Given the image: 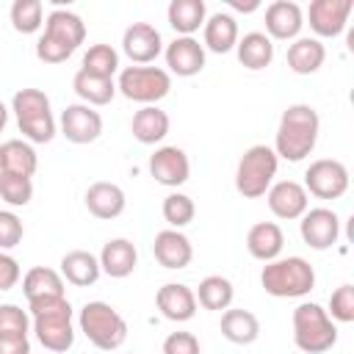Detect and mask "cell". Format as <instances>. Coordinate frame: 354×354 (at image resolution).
I'll list each match as a JSON object with an SVG mask.
<instances>
[{
    "instance_id": "cell-1",
    "label": "cell",
    "mask_w": 354,
    "mask_h": 354,
    "mask_svg": "<svg viewBox=\"0 0 354 354\" xmlns=\"http://www.w3.org/2000/svg\"><path fill=\"white\" fill-rule=\"evenodd\" d=\"M318 133H321V119L313 105H307V102L288 105L279 116V127H277V138H274L277 158L290 160V163L304 160L315 149Z\"/></svg>"
},
{
    "instance_id": "cell-2",
    "label": "cell",
    "mask_w": 354,
    "mask_h": 354,
    "mask_svg": "<svg viewBox=\"0 0 354 354\" xmlns=\"http://www.w3.org/2000/svg\"><path fill=\"white\" fill-rule=\"evenodd\" d=\"M28 310H30V326L36 332V340L47 351L64 354L72 348L75 326H72V304L66 301V296L28 301Z\"/></svg>"
},
{
    "instance_id": "cell-3",
    "label": "cell",
    "mask_w": 354,
    "mask_h": 354,
    "mask_svg": "<svg viewBox=\"0 0 354 354\" xmlns=\"http://www.w3.org/2000/svg\"><path fill=\"white\" fill-rule=\"evenodd\" d=\"M86 39L83 19L69 8H53L44 19V33L36 41V58L44 64H64Z\"/></svg>"
},
{
    "instance_id": "cell-4",
    "label": "cell",
    "mask_w": 354,
    "mask_h": 354,
    "mask_svg": "<svg viewBox=\"0 0 354 354\" xmlns=\"http://www.w3.org/2000/svg\"><path fill=\"white\" fill-rule=\"evenodd\" d=\"M260 285L268 296L277 299H301L315 288V268L293 254V257H277L263 266L260 271Z\"/></svg>"
},
{
    "instance_id": "cell-5",
    "label": "cell",
    "mask_w": 354,
    "mask_h": 354,
    "mask_svg": "<svg viewBox=\"0 0 354 354\" xmlns=\"http://www.w3.org/2000/svg\"><path fill=\"white\" fill-rule=\"evenodd\" d=\"M293 343L304 354H324L337 343V326L315 301H301L293 310Z\"/></svg>"
},
{
    "instance_id": "cell-6",
    "label": "cell",
    "mask_w": 354,
    "mask_h": 354,
    "mask_svg": "<svg viewBox=\"0 0 354 354\" xmlns=\"http://www.w3.org/2000/svg\"><path fill=\"white\" fill-rule=\"evenodd\" d=\"M11 111L17 116L19 133L28 144H47L55 136V119L50 111V97L39 88H19L11 100Z\"/></svg>"
},
{
    "instance_id": "cell-7",
    "label": "cell",
    "mask_w": 354,
    "mask_h": 354,
    "mask_svg": "<svg viewBox=\"0 0 354 354\" xmlns=\"http://www.w3.org/2000/svg\"><path fill=\"white\" fill-rule=\"evenodd\" d=\"M77 326L100 351H113L127 340V321L108 301H86L80 307Z\"/></svg>"
},
{
    "instance_id": "cell-8",
    "label": "cell",
    "mask_w": 354,
    "mask_h": 354,
    "mask_svg": "<svg viewBox=\"0 0 354 354\" xmlns=\"http://www.w3.org/2000/svg\"><path fill=\"white\" fill-rule=\"evenodd\" d=\"M277 166L279 158L274 152V147L266 144H254L249 147L235 169V188L243 199H260L266 196V191L271 188L274 177H277Z\"/></svg>"
},
{
    "instance_id": "cell-9",
    "label": "cell",
    "mask_w": 354,
    "mask_h": 354,
    "mask_svg": "<svg viewBox=\"0 0 354 354\" xmlns=\"http://www.w3.org/2000/svg\"><path fill=\"white\" fill-rule=\"evenodd\" d=\"M116 91L133 102L158 105L171 91V75L160 66H124L119 72Z\"/></svg>"
},
{
    "instance_id": "cell-10",
    "label": "cell",
    "mask_w": 354,
    "mask_h": 354,
    "mask_svg": "<svg viewBox=\"0 0 354 354\" xmlns=\"http://www.w3.org/2000/svg\"><path fill=\"white\" fill-rule=\"evenodd\" d=\"M304 191L315 199H340L348 191V169L335 158H318L304 171Z\"/></svg>"
},
{
    "instance_id": "cell-11",
    "label": "cell",
    "mask_w": 354,
    "mask_h": 354,
    "mask_svg": "<svg viewBox=\"0 0 354 354\" xmlns=\"http://www.w3.org/2000/svg\"><path fill=\"white\" fill-rule=\"evenodd\" d=\"M299 232H301V241L310 249L326 252L340 238V218L329 207H307V213L299 221Z\"/></svg>"
},
{
    "instance_id": "cell-12",
    "label": "cell",
    "mask_w": 354,
    "mask_h": 354,
    "mask_svg": "<svg viewBox=\"0 0 354 354\" xmlns=\"http://www.w3.org/2000/svg\"><path fill=\"white\" fill-rule=\"evenodd\" d=\"M58 127H61V133H64L66 141H72V144H91L102 133V116L91 105L72 102V105H66L61 111Z\"/></svg>"
},
{
    "instance_id": "cell-13",
    "label": "cell",
    "mask_w": 354,
    "mask_h": 354,
    "mask_svg": "<svg viewBox=\"0 0 354 354\" xmlns=\"http://www.w3.org/2000/svg\"><path fill=\"white\" fill-rule=\"evenodd\" d=\"M266 202H268V210L277 218L293 221V218H301L307 213L310 194L296 180H279V183H271V188L266 191Z\"/></svg>"
},
{
    "instance_id": "cell-14",
    "label": "cell",
    "mask_w": 354,
    "mask_h": 354,
    "mask_svg": "<svg viewBox=\"0 0 354 354\" xmlns=\"http://www.w3.org/2000/svg\"><path fill=\"white\" fill-rule=\"evenodd\" d=\"M354 3L351 0H313L307 8V19L315 36L321 39H335L346 30L348 14Z\"/></svg>"
},
{
    "instance_id": "cell-15",
    "label": "cell",
    "mask_w": 354,
    "mask_h": 354,
    "mask_svg": "<svg viewBox=\"0 0 354 354\" xmlns=\"http://www.w3.org/2000/svg\"><path fill=\"white\" fill-rule=\"evenodd\" d=\"M122 50L136 66H144V64H152L163 53V36L149 22H133L122 33Z\"/></svg>"
},
{
    "instance_id": "cell-16",
    "label": "cell",
    "mask_w": 354,
    "mask_h": 354,
    "mask_svg": "<svg viewBox=\"0 0 354 354\" xmlns=\"http://www.w3.org/2000/svg\"><path fill=\"white\" fill-rule=\"evenodd\" d=\"M149 174L166 188H180L191 177V160L180 147H158L149 155Z\"/></svg>"
},
{
    "instance_id": "cell-17",
    "label": "cell",
    "mask_w": 354,
    "mask_h": 354,
    "mask_svg": "<svg viewBox=\"0 0 354 354\" xmlns=\"http://www.w3.org/2000/svg\"><path fill=\"white\" fill-rule=\"evenodd\" d=\"M304 25V11L293 0H274L266 8V36L279 39V41H293L299 39Z\"/></svg>"
},
{
    "instance_id": "cell-18",
    "label": "cell",
    "mask_w": 354,
    "mask_h": 354,
    "mask_svg": "<svg viewBox=\"0 0 354 354\" xmlns=\"http://www.w3.org/2000/svg\"><path fill=\"white\" fill-rule=\"evenodd\" d=\"M163 55L169 72L177 77H194L205 69V47L194 36H177L174 41L166 44Z\"/></svg>"
},
{
    "instance_id": "cell-19",
    "label": "cell",
    "mask_w": 354,
    "mask_h": 354,
    "mask_svg": "<svg viewBox=\"0 0 354 354\" xmlns=\"http://www.w3.org/2000/svg\"><path fill=\"white\" fill-rule=\"evenodd\" d=\"M155 304H158L160 315L174 321V324H185L196 315V296L183 282H166L163 288H158Z\"/></svg>"
},
{
    "instance_id": "cell-20",
    "label": "cell",
    "mask_w": 354,
    "mask_h": 354,
    "mask_svg": "<svg viewBox=\"0 0 354 354\" xmlns=\"http://www.w3.org/2000/svg\"><path fill=\"white\" fill-rule=\"evenodd\" d=\"M86 210L94 216V218H102V221H111L116 216L124 213V205H127V196L124 191L116 185V183H108V180H100V183H91L86 188Z\"/></svg>"
},
{
    "instance_id": "cell-21",
    "label": "cell",
    "mask_w": 354,
    "mask_h": 354,
    "mask_svg": "<svg viewBox=\"0 0 354 354\" xmlns=\"http://www.w3.org/2000/svg\"><path fill=\"white\" fill-rule=\"evenodd\" d=\"M152 254L163 268L180 271L194 260V246L180 230H160L152 241Z\"/></svg>"
},
{
    "instance_id": "cell-22",
    "label": "cell",
    "mask_w": 354,
    "mask_h": 354,
    "mask_svg": "<svg viewBox=\"0 0 354 354\" xmlns=\"http://www.w3.org/2000/svg\"><path fill=\"white\" fill-rule=\"evenodd\" d=\"M97 260H100L102 274H108L113 279H124V277H130L136 271L138 252H136L133 241H127V238H111V241H105V246H102V252H100Z\"/></svg>"
},
{
    "instance_id": "cell-23",
    "label": "cell",
    "mask_w": 354,
    "mask_h": 354,
    "mask_svg": "<svg viewBox=\"0 0 354 354\" xmlns=\"http://www.w3.org/2000/svg\"><path fill=\"white\" fill-rule=\"evenodd\" d=\"M282 246H285V235H282V227L274 221H257L246 232V249L260 263L277 260L282 254Z\"/></svg>"
},
{
    "instance_id": "cell-24",
    "label": "cell",
    "mask_w": 354,
    "mask_h": 354,
    "mask_svg": "<svg viewBox=\"0 0 354 354\" xmlns=\"http://www.w3.org/2000/svg\"><path fill=\"white\" fill-rule=\"evenodd\" d=\"M218 329L235 346H252L260 337V321H257V315L252 310H243V307H227L221 313Z\"/></svg>"
},
{
    "instance_id": "cell-25",
    "label": "cell",
    "mask_w": 354,
    "mask_h": 354,
    "mask_svg": "<svg viewBox=\"0 0 354 354\" xmlns=\"http://www.w3.org/2000/svg\"><path fill=\"white\" fill-rule=\"evenodd\" d=\"M202 39H205L202 47H207L210 53H218V55L235 50V44H238V22H235V17L227 14V11H218V14L207 17L205 25H202Z\"/></svg>"
},
{
    "instance_id": "cell-26",
    "label": "cell",
    "mask_w": 354,
    "mask_h": 354,
    "mask_svg": "<svg viewBox=\"0 0 354 354\" xmlns=\"http://www.w3.org/2000/svg\"><path fill=\"white\" fill-rule=\"evenodd\" d=\"M326 61V47L315 36H299L288 47V66L296 75H313L324 66Z\"/></svg>"
},
{
    "instance_id": "cell-27",
    "label": "cell",
    "mask_w": 354,
    "mask_h": 354,
    "mask_svg": "<svg viewBox=\"0 0 354 354\" xmlns=\"http://www.w3.org/2000/svg\"><path fill=\"white\" fill-rule=\"evenodd\" d=\"M169 113L160 111L158 105H144L133 113V122H130V133L138 144H158L169 136Z\"/></svg>"
},
{
    "instance_id": "cell-28",
    "label": "cell",
    "mask_w": 354,
    "mask_h": 354,
    "mask_svg": "<svg viewBox=\"0 0 354 354\" xmlns=\"http://www.w3.org/2000/svg\"><path fill=\"white\" fill-rule=\"evenodd\" d=\"M100 260L86 249H72L61 257V277L75 288H88L100 279Z\"/></svg>"
},
{
    "instance_id": "cell-29",
    "label": "cell",
    "mask_w": 354,
    "mask_h": 354,
    "mask_svg": "<svg viewBox=\"0 0 354 354\" xmlns=\"http://www.w3.org/2000/svg\"><path fill=\"white\" fill-rule=\"evenodd\" d=\"M166 19L177 36H194L207 19V6L205 0H171L166 8Z\"/></svg>"
},
{
    "instance_id": "cell-30",
    "label": "cell",
    "mask_w": 354,
    "mask_h": 354,
    "mask_svg": "<svg viewBox=\"0 0 354 354\" xmlns=\"http://www.w3.org/2000/svg\"><path fill=\"white\" fill-rule=\"evenodd\" d=\"M235 53H238V61L241 66L257 72V69H266L271 66L274 61V41L260 33V30H252V33H243L238 36V44H235Z\"/></svg>"
},
{
    "instance_id": "cell-31",
    "label": "cell",
    "mask_w": 354,
    "mask_h": 354,
    "mask_svg": "<svg viewBox=\"0 0 354 354\" xmlns=\"http://www.w3.org/2000/svg\"><path fill=\"white\" fill-rule=\"evenodd\" d=\"M22 293H25V299H28V301L66 296V293H64V277H61L55 268L33 266V268L22 277Z\"/></svg>"
},
{
    "instance_id": "cell-32",
    "label": "cell",
    "mask_w": 354,
    "mask_h": 354,
    "mask_svg": "<svg viewBox=\"0 0 354 354\" xmlns=\"http://www.w3.org/2000/svg\"><path fill=\"white\" fill-rule=\"evenodd\" d=\"M72 88H75V94L83 100V105H91V108H94V105H108V102L113 100V94H116L113 77H97V75L83 72V69L75 72Z\"/></svg>"
},
{
    "instance_id": "cell-33",
    "label": "cell",
    "mask_w": 354,
    "mask_h": 354,
    "mask_svg": "<svg viewBox=\"0 0 354 354\" xmlns=\"http://www.w3.org/2000/svg\"><path fill=\"white\" fill-rule=\"evenodd\" d=\"M196 304H202L205 310H227L230 304H232V296H235V288H232V282L227 279V277H221V274H210V277H205L202 282H199V288H196Z\"/></svg>"
},
{
    "instance_id": "cell-34",
    "label": "cell",
    "mask_w": 354,
    "mask_h": 354,
    "mask_svg": "<svg viewBox=\"0 0 354 354\" xmlns=\"http://www.w3.org/2000/svg\"><path fill=\"white\" fill-rule=\"evenodd\" d=\"M36 166H39V158H36V149L28 141H22V138L3 141V171L33 177Z\"/></svg>"
},
{
    "instance_id": "cell-35",
    "label": "cell",
    "mask_w": 354,
    "mask_h": 354,
    "mask_svg": "<svg viewBox=\"0 0 354 354\" xmlns=\"http://www.w3.org/2000/svg\"><path fill=\"white\" fill-rule=\"evenodd\" d=\"M80 69L97 77H113L119 72V53L111 44H91L83 55Z\"/></svg>"
},
{
    "instance_id": "cell-36",
    "label": "cell",
    "mask_w": 354,
    "mask_h": 354,
    "mask_svg": "<svg viewBox=\"0 0 354 354\" xmlns=\"http://www.w3.org/2000/svg\"><path fill=\"white\" fill-rule=\"evenodd\" d=\"M8 17L17 33H36L44 25V6L41 0H14Z\"/></svg>"
},
{
    "instance_id": "cell-37",
    "label": "cell",
    "mask_w": 354,
    "mask_h": 354,
    "mask_svg": "<svg viewBox=\"0 0 354 354\" xmlns=\"http://www.w3.org/2000/svg\"><path fill=\"white\" fill-rule=\"evenodd\" d=\"M163 218L169 221V227L171 230H183V227H188L191 221H194V216H196V207H194V199L188 196V194H180V191H174V194H169L166 199H163Z\"/></svg>"
},
{
    "instance_id": "cell-38",
    "label": "cell",
    "mask_w": 354,
    "mask_h": 354,
    "mask_svg": "<svg viewBox=\"0 0 354 354\" xmlns=\"http://www.w3.org/2000/svg\"><path fill=\"white\" fill-rule=\"evenodd\" d=\"M0 199H6L11 207H25L33 199V180L22 174L3 171L0 174Z\"/></svg>"
},
{
    "instance_id": "cell-39",
    "label": "cell",
    "mask_w": 354,
    "mask_h": 354,
    "mask_svg": "<svg viewBox=\"0 0 354 354\" xmlns=\"http://www.w3.org/2000/svg\"><path fill=\"white\" fill-rule=\"evenodd\" d=\"M329 318L340 321V324H351L354 321V285H340L332 290L329 296Z\"/></svg>"
},
{
    "instance_id": "cell-40",
    "label": "cell",
    "mask_w": 354,
    "mask_h": 354,
    "mask_svg": "<svg viewBox=\"0 0 354 354\" xmlns=\"http://www.w3.org/2000/svg\"><path fill=\"white\" fill-rule=\"evenodd\" d=\"M30 315L17 304H0V335H19L28 337Z\"/></svg>"
},
{
    "instance_id": "cell-41",
    "label": "cell",
    "mask_w": 354,
    "mask_h": 354,
    "mask_svg": "<svg viewBox=\"0 0 354 354\" xmlns=\"http://www.w3.org/2000/svg\"><path fill=\"white\" fill-rule=\"evenodd\" d=\"M22 235H25L22 218L14 210H0V252H8L17 243H22Z\"/></svg>"
},
{
    "instance_id": "cell-42",
    "label": "cell",
    "mask_w": 354,
    "mask_h": 354,
    "mask_svg": "<svg viewBox=\"0 0 354 354\" xmlns=\"http://www.w3.org/2000/svg\"><path fill=\"white\" fill-rule=\"evenodd\" d=\"M163 354H199V340L191 332H171L163 340Z\"/></svg>"
},
{
    "instance_id": "cell-43",
    "label": "cell",
    "mask_w": 354,
    "mask_h": 354,
    "mask_svg": "<svg viewBox=\"0 0 354 354\" xmlns=\"http://www.w3.org/2000/svg\"><path fill=\"white\" fill-rule=\"evenodd\" d=\"M19 277L22 271H19L17 257H11L8 252H0V290H11L19 282Z\"/></svg>"
},
{
    "instance_id": "cell-44",
    "label": "cell",
    "mask_w": 354,
    "mask_h": 354,
    "mask_svg": "<svg viewBox=\"0 0 354 354\" xmlns=\"http://www.w3.org/2000/svg\"><path fill=\"white\" fill-rule=\"evenodd\" d=\"M0 354H30V340L19 335H0Z\"/></svg>"
},
{
    "instance_id": "cell-45",
    "label": "cell",
    "mask_w": 354,
    "mask_h": 354,
    "mask_svg": "<svg viewBox=\"0 0 354 354\" xmlns=\"http://www.w3.org/2000/svg\"><path fill=\"white\" fill-rule=\"evenodd\" d=\"M230 8H235V11H243V14H252V11H257L260 8V3L257 0H230Z\"/></svg>"
},
{
    "instance_id": "cell-46",
    "label": "cell",
    "mask_w": 354,
    "mask_h": 354,
    "mask_svg": "<svg viewBox=\"0 0 354 354\" xmlns=\"http://www.w3.org/2000/svg\"><path fill=\"white\" fill-rule=\"evenodd\" d=\"M6 122H8V108H6L3 100H0V133L6 130Z\"/></svg>"
},
{
    "instance_id": "cell-47",
    "label": "cell",
    "mask_w": 354,
    "mask_h": 354,
    "mask_svg": "<svg viewBox=\"0 0 354 354\" xmlns=\"http://www.w3.org/2000/svg\"><path fill=\"white\" fill-rule=\"evenodd\" d=\"M0 174H3V144H0Z\"/></svg>"
}]
</instances>
